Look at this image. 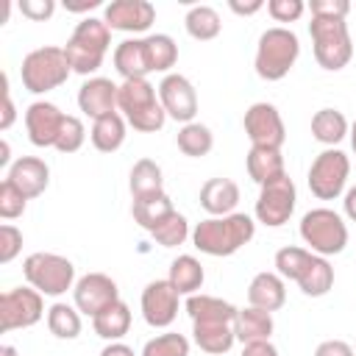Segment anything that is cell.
Here are the masks:
<instances>
[{
  "label": "cell",
  "mask_w": 356,
  "mask_h": 356,
  "mask_svg": "<svg viewBox=\"0 0 356 356\" xmlns=\"http://www.w3.org/2000/svg\"><path fill=\"white\" fill-rule=\"evenodd\" d=\"M192 320V339L203 353L222 356L236 342V306L214 295H189L184 303Z\"/></svg>",
  "instance_id": "1"
},
{
  "label": "cell",
  "mask_w": 356,
  "mask_h": 356,
  "mask_svg": "<svg viewBox=\"0 0 356 356\" xmlns=\"http://www.w3.org/2000/svg\"><path fill=\"white\" fill-rule=\"evenodd\" d=\"M256 234V220L250 214L234 211L225 217H206L192 228V245L206 256H234Z\"/></svg>",
  "instance_id": "2"
},
{
  "label": "cell",
  "mask_w": 356,
  "mask_h": 356,
  "mask_svg": "<svg viewBox=\"0 0 356 356\" xmlns=\"http://www.w3.org/2000/svg\"><path fill=\"white\" fill-rule=\"evenodd\" d=\"M108 47H111V28L106 25V19L103 17H83L72 28V33L64 44V56H67L72 72L95 78V72L103 67Z\"/></svg>",
  "instance_id": "3"
},
{
  "label": "cell",
  "mask_w": 356,
  "mask_h": 356,
  "mask_svg": "<svg viewBox=\"0 0 356 356\" xmlns=\"http://www.w3.org/2000/svg\"><path fill=\"white\" fill-rule=\"evenodd\" d=\"M117 111L139 134H156L167 122V111H164V106L159 100V86H153L147 78H136V81H122L120 83Z\"/></svg>",
  "instance_id": "4"
},
{
  "label": "cell",
  "mask_w": 356,
  "mask_h": 356,
  "mask_svg": "<svg viewBox=\"0 0 356 356\" xmlns=\"http://www.w3.org/2000/svg\"><path fill=\"white\" fill-rule=\"evenodd\" d=\"M298 56H300V39H298L295 31H289L284 25L267 28L259 36L256 56H253L256 75L261 81H281V78L289 75Z\"/></svg>",
  "instance_id": "5"
},
{
  "label": "cell",
  "mask_w": 356,
  "mask_h": 356,
  "mask_svg": "<svg viewBox=\"0 0 356 356\" xmlns=\"http://www.w3.org/2000/svg\"><path fill=\"white\" fill-rule=\"evenodd\" d=\"M70 75H72V67L64 56V47H56V44L31 50L19 67L22 86L31 95H47V92L58 89L61 83H67Z\"/></svg>",
  "instance_id": "6"
},
{
  "label": "cell",
  "mask_w": 356,
  "mask_h": 356,
  "mask_svg": "<svg viewBox=\"0 0 356 356\" xmlns=\"http://www.w3.org/2000/svg\"><path fill=\"white\" fill-rule=\"evenodd\" d=\"M300 239L303 245L317 253V256H337L345 250L348 245V222L339 211L320 206V209H309L300 217Z\"/></svg>",
  "instance_id": "7"
},
{
  "label": "cell",
  "mask_w": 356,
  "mask_h": 356,
  "mask_svg": "<svg viewBox=\"0 0 356 356\" xmlns=\"http://www.w3.org/2000/svg\"><path fill=\"white\" fill-rule=\"evenodd\" d=\"M309 36H312V47H314V61L323 70L339 72L342 67L350 64V58H353V39H350V31H348L345 19L312 17Z\"/></svg>",
  "instance_id": "8"
},
{
  "label": "cell",
  "mask_w": 356,
  "mask_h": 356,
  "mask_svg": "<svg viewBox=\"0 0 356 356\" xmlns=\"http://www.w3.org/2000/svg\"><path fill=\"white\" fill-rule=\"evenodd\" d=\"M22 275H25L28 286H33L36 292H42L47 298H61L67 289L75 286V264L58 253L36 250V253L25 256Z\"/></svg>",
  "instance_id": "9"
},
{
  "label": "cell",
  "mask_w": 356,
  "mask_h": 356,
  "mask_svg": "<svg viewBox=\"0 0 356 356\" xmlns=\"http://www.w3.org/2000/svg\"><path fill=\"white\" fill-rule=\"evenodd\" d=\"M348 175H350V159L339 147H325L323 153L314 156L309 167V189L317 200H337L348 189Z\"/></svg>",
  "instance_id": "10"
},
{
  "label": "cell",
  "mask_w": 356,
  "mask_h": 356,
  "mask_svg": "<svg viewBox=\"0 0 356 356\" xmlns=\"http://www.w3.org/2000/svg\"><path fill=\"white\" fill-rule=\"evenodd\" d=\"M44 317V295L33 286H14L0 295V331L31 328Z\"/></svg>",
  "instance_id": "11"
},
{
  "label": "cell",
  "mask_w": 356,
  "mask_h": 356,
  "mask_svg": "<svg viewBox=\"0 0 356 356\" xmlns=\"http://www.w3.org/2000/svg\"><path fill=\"white\" fill-rule=\"evenodd\" d=\"M298 203V189L295 181L289 175H281L264 186H259V197H256V220L267 228H281L284 222H289L292 211Z\"/></svg>",
  "instance_id": "12"
},
{
  "label": "cell",
  "mask_w": 356,
  "mask_h": 356,
  "mask_svg": "<svg viewBox=\"0 0 356 356\" xmlns=\"http://www.w3.org/2000/svg\"><path fill=\"white\" fill-rule=\"evenodd\" d=\"M242 125H245V134L250 139V147H275V150H281L284 142H286V125L281 120V111L267 100L253 103L245 111Z\"/></svg>",
  "instance_id": "13"
},
{
  "label": "cell",
  "mask_w": 356,
  "mask_h": 356,
  "mask_svg": "<svg viewBox=\"0 0 356 356\" xmlns=\"http://www.w3.org/2000/svg\"><path fill=\"white\" fill-rule=\"evenodd\" d=\"M117 300H120V286L106 273H86L72 286V306L86 317L100 314L106 306H111Z\"/></svg>",
  "instance_id": "14"
},
{
  "label": "cell",
  "mask_w": 356,
  "mask_h": 356,
  "mask_svg": "<svg viewBox=\"0 0 356 356\" xmlns=\"http://www.w3.org/2000/svg\"><path fill=\"white\" fill-rule=\"evenodd\" d=\"M159 100L167 111L170 120L186 125V122H195V114H197V92L192 86V81L181 72H170L159 81Z\"/></svg>",
  "instance_id": "15"
},
{
  "label": "cell",
  "mask_w": 356,
  "mask_h": 356,
  "mask_svg": "<svg viewBox=\"0 0 356 356\" xmlns=\"http://www.w3.org/2000/svg\"><path fill=\"white\" fill-rule=\"evenodd\" d=\"M178 300L181 292L167 281V278H156L142 289V317L150 328H170L178 317Z\"/></svg>",
  "instance_id": "16"
},
{
  "label": "cell",
  "mask_w": 356,
  "mask_h": 356,
  "mask_svg": "<svg viewBox=\"0 0 356 356\" xmlns=\"http://www.w3.org/2000/svg\"><path fill=\"white\" fill-rule=\"evenodd\" d=\"M67 114L50 100H33L25 108V131L33 147H56Z\"/></svg>",
  "instance_id": "17"
},
{
  "label": "cell",
  "mask_w": 356,
  "mask_h": 356,
  "mask_svg": "<svg viewBox=\"0 0 356 356\" xmlns=\"http://www.w3.org/2000/svg\"><path fill=\"white\" fill-rule=\"evenodd\" d=\"M103 19L111 31L145 33L156 22V6L147 0H111L103 8Z\"/></svg>",
  "instance_id": "18"
},
{
  "label": "cell",
  "mask_w": 356,
  "mask_h": 356,
  "mask_svg": "<svg viewBox=\"0 0 356 356\" xmlns=\"http://www.w3.org/2000/svg\"><path fill=\"white\" fill-rule=\"evenodd\" d=\"M117 95H120V83H114L111 78H103V75L86 78L78 89V108L95 122L117 111Z\"/></svg>",
  "instance_id": "19"
},
{
  "label": "cell",
  "mask_w": 356,
  "mask_h": 356,
  "mask_svg": "<svg viewBox=\"0 0 356 356\" xmlns=\"http://www.w3.org/2000/svg\"><path fill=\"white\" fill-rule=\"evenodd\" d=\"M6 178H8L28 200H33V197H39V195L47 189V184H50V167H47V161L39 159V156H19V159L8 167Z\"/></svg>",
  "instance_id": "20"
},
{
  "label": "cell",
  "mask_w": 356,
  "mask_h": 356,
  "mask_svg": "<svg viewBox=\"0 0 356 356\" xmlns=\"http://www.w3.org/2000/svg\"><path fill=\"white\" fill-rule=\"evenodd\" d=\"M114 70L122 75V81H136V78H147L153 72L150 67V56H147V42L145 36H134L125 39L114 47Z\"/></svg>",
  "instance_id": "21"
},
{
  "label": "cell",
  "mask_w": 356,
  "mask_h": 356,
  "mask_svg": "<svg viewBox=\"0 0 356 356\" xmlns=\"http://www.w3.org/2000/svg\"><path fill=\"white\" fill-rule=\"evenodd\" d=\"M286 303V281L278 273H256L248 284V306H256L261 312H278Z\"/></svg>",
  "instance_id": "22"
},
{
  "label": "cell",
  "mask_w": 356,
  "mask_h": 356,
  "mask_svg": "<svg viewBox=\"0 0 356 356\" xmlns=\"http://www.w3.org/2000/svg\"><path fill=\"white\" fill-rule=\"evenodd\" d=\"M236 203H239V184L231 178H209L200 186V209L209 217L234 214Z\"/></svg>",
  "instance_id": "23"
},
{
  "label": "cell",
  "mask_w": 356,
  "mask_h": 356,
  "mask_svg": "<svg viewBox=\"0 0 356 356\" xmlns=\"http://www.w3.org/2000/svg\"><path fill=\"white\" fill-rule=\"evenodd\" d=\"M348 134H350V122H348V117H345L339 108L325 106V108L314 111V117H312V136H314L320 145L337 147Z\"/></svg>",
  "instance_id": "24"
},
{
  "label": "cell",
  "mask_w": 356,
  "mask_h": 356,
  "mask_svg": "<svg viewBox=\"0 0 356 356\" xmlns=\"http://www.w3.org/2000/svg\"><path fill=\"white\" fill-rule=\"evenodd\" d=\"M125 136H128V122H125V117L120 111H111V114L95 120L92 122V131H89V139H92L95 150H100V153L120 150L122 142H125Z\"/></svg>",
  "instance_id": "25"
},
{
  "label": "cell",
  "mask_w": 356,
  "mask_h": 356,
  "mask_svg": "<svg viewBox=\"0 0 356 356\" xmlns=\"http://www.w3.org/2000/svg\"><path fill=\"white\" fill-rule=\"evenodd\" d=\"M245 164H248V175L264 186L281 175H286V167H284V156L281 150L275 147H250L248 156H245Z\"/></svg>",
  "instance_id": "26"
},
{
  "label": "cell",
  "mask_w": 356,
  "mask_h": 356,
  "mask_svg": "<svg viewBox=\"0 0 356 356\" xmlns=\"http://www.w3.org/2000/svg\"><path fill=\"white\" fill-rule=\"evenodd\" d=\"M295 284H298L300 292L309 295V298H323V295H328V289L334 286V267H331V261H328L325 256L312 253V259L306 261V267H303V273L298 275Z\"/></svg>",
  "instance_id": "27"
},
{
  "label": "cell",
  "mask_w": 356,
  "mask_h": 356,
  "mask_svg": "<svg viewBox=\"0 0 356 356\" xmlns=\"http://www.w3.org/2000/svg\"><path fill=\"white\" fill-rule=\"evenodd\" d=\"M92 328H95V334L100 339L120 342L128 334V328H131V309H128V303L125 300H117V303L106 306L100 314L92 317Z\"/></svg>",
  "instance_id": "28"
},
{
  "label": "cell",
  "mask_w": 356,
  "mask_h": 356,
  "mask_svg": "<svg viewBox=\"0 0 356 356\" xmlns=\"http://www.w3.org/2000/svg\"><path fill=\"white\" fill-rule=\"evenodd\" d=\"M128 186H131V197L142 200V197H153L164 192V172L153 159H139L131 167L128 175Z\"/></svg>",
  "instance_id": "29"
},
{
  "label": "cell",
  "mask_w": 356,
  "mask_h": 356,
  "mask_svg": "<svg viewBox=\"0 0 356 356\" xmlns=\"http://www.w3.org/2000/svg\"><path fill=\"white\" fill-rule=\"evenodd\" d=\"M236 342H259V339H270L273 331H275V323H273V314L270 312H261L256 306H245L236 312Z\"/></svg>",
  "instance_id": "30"
},
{
  "label": "cell",
  "mask_w": 356,
  "mask_h": 356,
  "mask_svg": "<svg viewBox=\"0 0 356 356\" xmlns=\"http://www.w3.org/2000/svg\"><path fill=\"white\" fill-rule=\"evenodd\" d=\"M167 281H170L181 295L189 298V295H197V292H200V286H203V281H206V273H203V264H200L195 256L184 253V256L172 259Z\"/></svg>",
  "instance_id": "31"
},
{
  "label": "cell",
  "mask_w": 356,
  "mask_h": 356,
  "mask_svg": "<svg viewBox=\"0 0 356 356\" xmlns=\"http://www.w3.org/2000/svg\"><path fill=\"white\" fill-rule=\"evenodd\" d=\"M172 211H175V206H172V200H170V195H167V192L153 195V197H142V200H134V203H131L134 222H136V225H142L145 231L159 228V225H161Z\"/></svg>",
  "instance_id": "32"
},
{
  "label": "cell",
  "mask_w": 356,
  "mask_h": 356,
  "mask_svg": "<svg viewBox=\"0 0 356 356\" xmlns=\"http://www.w3.org/2000/svg\"><path fill=\"white\" fill-rule=\"evenodd\" d=\"M184 28H186V33H189L192 39H197V42H211V39L220 36L222 19H220V14H217L214 6H192V8L186 11V17H184Z\"/></svg>",
  "instance_id": "33"
},
{
  "label": "cell",
  "mask_w": 356,
  "mask_h": 356,
  "mask_svg": "<svg viewBox=\"0 0 356 356\" xmlns=\"http://www.w3.org/2000/svg\"><path fill=\"white\" fill-rule=\"evenodd\" d=\"M175 145H178V150H181L184 156L200 159V156H209V153H211V147H214V134H211V128L203 125V122H186V125H181V131H178V136H175Z\"/></svg>",
  "instance_id": "34"
},
{
  "label": "cell",
  "mask_w": 356,
  "mask_h": 356,
  "mask_svg": "<svg viewBox=\"0 0 356 356\" xmlns=\"http://www.w3.org/2000/svg\"><path fill=\"white\" fill-rule=\"evenodd\" d=\"M47 328L56 339H75L83 328V320H81V312L64 300H56L50 309H47Z\"/></svg>",
  "instance_id": "35"
},
{
  "label": "cell",
  "mask_w": 356,
  "mask_h": 356,
  "mask_svg": "<svg viewBox=\"0 0 356 356\" xmlns=\"http://www.w3.org/2000/svg\"><path fill=\"white\" fill-rule=\"evenodd\" d=\"M145 42H147V56H150L153 72H167L170 75V70L178 61V44H175V39L170 33H150V36H145Z\"/></svg>",
  "instance_id": "36"
},
{
  "label": "cell",
  "mask_w": 356,
  "mask_h": 356,
  "mask_svg": "<svg viewBox=\"0 0 356 356\" xmlns=\"http://www.w3.org/2000/svg\"><path fill=\"white\" fill-rule=\"evenodd\" d=\"M150 236H153L161 248H178V245H184V242L192 236V231H189V220H186L181 211H172L159 228L150 231Z\"/></svg>",
  "instance_id": "37"
},
{
  "label": "cell",
  "mask_w": 356,
  "mask_h": 356,
  "mask_svg": "<svg viewBox=\"0 0 356 356\" xmlns=\"http://www.w3.org/2000/svg\"><path fill=\"white\" fill-rule=\"evenodd\" d=\"M139 356H189V339L178 331H164L147 339Z\"/></svg>",
  "instance_id": "38"
},
{
  "label": "cell",
  "mask_w": 356,
  "mask_h": 356,
  "mask_svg": "<svg viewBox=\"0 0 356 356\" xmlns=\"http://www.w3.org/2000/svg\"><path fill=\"white\" fill-rule=\"evenodd\" d=\"M25 206H28V197L8 178H3L0 181V217L3 220H17V217L25 214Z\"/></svg>",
  "instance_id": "39"
},
{
  "label": "cell",
  "mask_w": 356,
  "mask_h": 356,
  "mask_svg": "<svg viewBox=\"0 0 356 356\" xmlns=\"http://www.w3.org/2000/svg\"><path fill=\"white\" fill-rule=\"evenodd\" d=\"M83 142H86V128H83L81 117L67 114L64 128H61V136H58V142H56V150H58V153H75V150L83 147Z\"/></svg>",
  "instance_id": "40"
},
{
  "label": "cell",
  "mask_w": 356,
  "mask_h": 356,
  "mask_svg": "<svg viewBox=\"0 0 356 356\" xmlns=\"http://www.w3.org/2000/svg\"><path fill=\"white\" fill-rule=\"evenodd\" d=\"M22 250V231L11 222L0 225V264H11Z\"/></svg>",
  "instance_id": "41"
},
{
  "label": "cell",
  "mask_w": 356,
  "mask_h": 356,
  "mask_svg": "<svg viewBox=\"0 0 356 356\" xmlns=\"http://www.w3.org/2000/svg\"><path fill=\"white\" fill-rule=\"evenodd\" d=\"M306 11V3L303 0H270L267 3V14L275 19V22H298Z\"/></svg>",
  "instance_id": "42"
},
{
  "label": "cell",
  "mask_w": 356,
  "mask_h": 356,
  "mask_svg": "<svg viewBox=\"0 0 356 356\" xmlns=\"http://www.w3.org/2000/svg\"><path fill=\"white\" fill-rule=\"evenodd\" d=\"M309 11L312 17H320V19H345L350 14V3L348 0H312Z\"/></svg>",
  "instance_id": "43"
},
{
  "label": "cell",
  "mask_w": 356,
  "mask_h": 356,
  "mask_svg": "<svg viewBox=\"0 0 356 356\" xmlns=\"http://www.w3.org/2000/svg\"><path fill=\"white\" fill-rule=\"evenodd\" d=\"M19 11H22V17H28L33 22H44V19L53 17L56 0H22L19 3Z\"/></svg>",
  "instance_id": "44"
},
{
  "label": "cell",
  "mask_w": 356,
  "mask_h": 356,
  "mask_svg": "<svg viewBox=\"0 0 356 356\" xmlns=\"http://www.w3.org/2000/svg\"><path fill=\"white\" fill-rule=\"evenodd\" d=\"M314 356H356V350L345 339H323L314 348Z\"/></svg>",
  "instance_id": "45"
},
{
  "label": "cell",
  "mask_w": 356,
  "mask_h": 356,
  "mask_svg": "<svg viewBox=\"0 0 356 356\" xmlns=\"http://www.w3.org/2000/svg\"><path fill=\"white\" fill-rule=\"evenodd\" d=\"M14 117H17V111H14V100H11V92H8V75L3 72V117H0V128L8 131Z\"/></svg>",
  "instance_id": "46"
},
{
  "label": "cell",
  "mask_w": 356,
  "mask_h": 356,
  "mask_svg": "<svg viewBox=\"0 0 356 356\" xmlns=\"http://www.w3.org/2000/svg\"><path fill=\"white\" fill-rule=\"evenodd\" d=\"M242 356H278V348H275L270 339L245 342V345H242Z\"/></svg>",
  "instance_id": "47"
},
{
  "label": "cell",
  "mask_w": 356,
  "mask_h": 356,
  "mask_svg": "<svg viewBox=\"0 0 356 356\" xmlns=\"http://www.w3.org/2000/svg\"><path fill=\"white\" fill-rule=\"evenodd\" d=\"M228 8H231L234 14H239V17H250V14L261 11V8H264V3H261V0H250V3H239V0H231V3H228Z\"/></svg>",
  "instance_id": "48"
},
{
  "label": "cell",
  "mask_w": 356,
  "mask_h": 356,
  "mask_svg": "<svg viewBox=\"0 0 356 356\" xmlns=\"http://www.w3.org/2000/svg\"><path fill=\"white\" fill-rule=\"evenodd\" d=\"M342 211H345V217L350 222H356V186L345 189V195H342Z\"/></svg>",
  "instance_id": "49"
},
{
  "label": "cell",
  "mask_w": 356,
  "mask_h": 356,
  "mask_svg": "<svg viewBox=\"0 0 356 356\" xmlns=\"http://www.w3.org/2000/svg\"><path fill=\"white\" fill-rule=\"evenodd\" d=\"M100 356H136V353H134V348H128V345L120 339V342H108V345L100 350Z\"/></svg>",
  "instance_id": "50"
},
{
  "label": "cell",
  "mask_w": 356,
  "mask_h": 356,
  "mask_svg": "<svg viewBox=\"0 0 356 356\" xmlns=\"http://www.w3.org/2000/svg\"><path fill=\"white\" fill-rule=\"evenodd\" d=\"M95 6H100L97 0H89V3H67V11H89V8H95Z\"/></svg>",
  "instance_id": "51"
},
{
  "label": "cell",
  "mask_w": 356,
  "mask_h": 356,
  "mask_svg": "<svg viewBox=\"0 0 356 356\" xmlns=\"http://www.w3.org/2000/svg\"><path fill=\"white\" fill-rule=\"evenodd\" d=\"M8 159H11V147H8V142L3 139V145H0V167H8Z\"/></svg>",
  "instance_id": "52"
},
{
  "label": "cell",
  "mask_w": 356,
  "mask_h": 356,
  "mask_svg": "<svg viewBox=\"0 0 356 356\" xmlns=\"http://www.w3.org/2000/svg\"><path fill=\"white\" fill-rule=\"evenodd\" d=\"M0 356H22V353H19L17 348H11V345H3V348H0Z\"/></svg>",
  "instance_id": "53"
},
{
  "label": "cell",
  "mask_w": 356,
  "mask_h": 356,
  "mask_svg": "<svg viewBox=\"0 0 356 356\" xmlns=\"http://www.w3.org/2000/svg\"><path fill=\"white\" fill-rule=\"evenodd\" d=\"M348 136H350V147H353V156H356V120L350 122V134Z\"/></svg>",
  "instance_id": "54"
},
{
  "label": "cell",
  "mask_w": 356,
  "mask_h": 356,
  "mask_svg": "<svg viewBox=\"0 0 356 356\" xmlns=\"http://www.w3.org/2000/svg\"><path fill=\"white\" fill-rule=\"evenodd\" d=\"M353 350H356V345H353Z\"/></svg>",
  "instance_id": "55"
}]
</instances>
